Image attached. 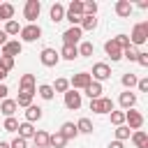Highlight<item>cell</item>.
Wrapping results in <instances>:
<instances>
[{"mask_svg": "<svg viewBox=\"0 0 148 148\" xmlns=\"http://www.w3.org/2000/svg\"><path fill=\"white\" fill-rule=\"evenodd\" d=\"M148 42V21H141V23H136L134 28H132V35H130V44L132 46H143Z\"/></svg>", "mask_w": 148, "mask_h": 148, "instance_id": "6da1fadb", "label": "cell"}, {"mask_svg": "<svg viewBox=\"0 0 148 148\" xmlns=\"http://www.w3.org/2000/svg\"><path fill=\"white\" fill-rule=\"evenodd\" d=\"M39 12H42V2L39 0H25V5H23V18L28 23H35L39 18Z\"/></svg>", "mask_w": 148, "mask_h": 148, "instance_id": "7a4b0ae2", "label": "cell"}, {"mask_svg": "<svg viewBox=\"0 0 148 148\" xmlns=\"http://www.w3.org/2000/svg\"><path fill=\"white\" fill-rule=\"evenodd\" d=\"M18 35H21V39H18L21 44H23V42H28V44H30V42H37V39L42 37V28H39L37 23H28V25H23V28H21V32H18Z\"/></svg>", "mask_w": 148, "mask_h": 148, "instance_id": "3957f363", "label": "cell"}, {"mask_svg": "<svg viewBox=\"0 0 148 148\" xmlns=\"http://www.w3.org/2000/svg\"><path fill=\"white\" fill-rule=\"evenodd\" d=\"M81 37H83V30H81L79 25H69V28L62 32V46H79Z\"/></svg>", "mask_w": 148, "mask_h": 148, "instance_id": "277c9868", "label": "cell"}, {"mask_svg": "<svg viewBox=\"0 0 148 148\" xmlns=\"http://www.w3.org/2000/svg\"><path fill=\"white\" fill-rule=\"evenodd\" d=\"M90 111H92V113H99V116L111 113V111H113V99H111V97H97V99H90Z\"/></svg>", "mask_w": 148, "mask_h": 148, "instance_id": "5b68a950", "label": "cell"}, {"mask_svg": "<svg viewBox=\"0 0 148 148\" xmlns=\"http://www.w3.org/2000/svg\"><path fill=\"white\" fill-rule=\"evenodd\" d=\"M90 76H92V81H97V83L109 81V79H111V67H109L106 62H95V65H92Z\"/></svg>", "mask_w": 148, "mask_h": 148, "instance_id": "8992f818", "label": "cell"}, {"mask_svg": "<svg viewBox=\"0 0 148 148\" xmlns=\"http://www.w3.org/2000/svg\"><path fill=\"white\" fill-rule=\"evenodd\" d=\"M90 83H92V76H90V72H79V74H74V76L69 79V86H72V90H86Z\"/></svg>", "mask_w": 148, "mask_h": 148, "instance_id": "52a82bcc", "label": "cell"}, {"mask_svg": "<svg viewBox=\"0 0 148 148\" xmlns=\"http://www.w3.org/2000/svg\"><path fill=\"white\" fill-rule=\"evenodd\" d=\"M39 62H42L44 67H56V65L60 62V56H58L56 49L46 46V49H42V53H39Z\"/></svg>", "mask_w": 148, "mask_h": 148, "instance_id": "ba28073f", "label": "cell"}, {"mask_svg": "<svg viewBox=\"0 0 148 148\" xmlns=\"http://www.w3.org/2000/svg\"><path fill=\"white\" fill-rule=\"evenodd\" d=\"M23 51V44L18 39H7V44L0 46V56H7V58H14V56H21Z\"/></svg>", "mask_w": 148, "mask_h": 148, "instance_id": "9c48e42d", "label": "cell"}, {"mask_svg": "<svg viewBox=\"0 0 148 148\" xmlns=\"http://www.w3.org/2000/svg\"><path fill=\"white\" fill-rule=\"evenodd\" d=\"M81 104H83V97H81V92L69 88V90L65 92V106H67L69 111H79V109H81Z\"/></svg>", "mask_w": 148, "mask_h": 148, "instance_id": "30bf717a", "label": "cell"}, {"mask_svg": "<svg viewBox=\"0 0 148 148\" xmlns=\"http://www.w3.org/2000/svg\"><path fill=\"white\" fill-rule=\"evenodd\" d=\"M125 125L130 130H141L143 127V116L136 111V109H127L125 111Z\"/></svg>", "mask_w": 148, "mask_h": 148, "instance_id": "8fae6325", "label": "cell"}, {"mask_svg": "<svg viewBox=\"0 0 148 148\" xmlns=\"http://www.w3.org/2000/svg\"><path fill=\"white\" fill-rule=\"evenodd\" d=\"M104 51H106V56L111 58V62H118V60H123V49L116 44V39H113V37L104 42Z\"/></svg>", "mask_w": 148, "mask_h": 148, "instance_id": "7c38bea8", "label": "cell"}, {"mask_svg": "<svg viewBox=\"0 0 148 148\" xmlns=\"http://www.w3.org/2000/svg\"><path fill=\"white\" fill-rule=\"evenodd\" d=\"M113 9H116V14H118L120 18H130V16H132V12H134V5H132L130 0H118Z\"/></svg>", "mask_w": 148, "mask_h": 148, "instance_id": "4fadbf2b", "label": "cell"}, {"mask_svg": "<svg viewBox=\"0 0 148 148\" xmlns=\"http://www.w3.org/2000/svg\"><path fill=\"white\" fill-rule=\"evenodd\" d=\"M118 102H120L123 111H127V109H134V106H136V92H132V90H125V92H120Z\"/></svg>", "mask_w": 148, "mask_h": 148, "instance_id": "5bb4252c", "label": "cell"}, {"mask_svg": "<svg viewBox=\"0 0 148 148\" xmlns=\"http://www.w3.org/2000/svg\"><path fill=\"white\" fill-rule=\"evenodd\" d=\"M37 95V90H18V97L14 99L16 102V106H23V109H28L30 104H32V97Z\"/></svg>", "mask_w": 148, "mask_h": 148, "instance_id": "9a60e30c", "label": "cell"}, {"mask_svg": "<svg viewBox=\"0 0 148 148\" xmlns=\"http://www.w3.org/2000/svg\"><path fill=\"white\" fill-rule=\"evenodd\" d=\"M42 116H44V109L42 106H35V104H30L28 109H25V123H37V120H42Z\"/></svg>", "mask_w": 148, "mask_h": 148, "instance_id": "2e32d148", "label": "cell"}, {"mask_svg": "<svg viewBox=\"0 0 148 148\" xmlns=\"http://www.w3.org/2000/svg\"><path fill=\"white\" fill-rule=\"evenodd\" d=\"M130 139H132L134 148H148V134H146L143 130H134V132L130 134Z\"/></svg>", "mask_w": 148, "mask_h": 148, "instance_id": "e0dca14e", "label": "cell"}, {"mask_svg": "<svg viewBox=\"0 0 148 148\" xmlns=\"http://www.w3.org/2000/svg\"><path fill=\"white\" fill-rule=\"evenodd\" d=\"M49 16H51V21H53V23H60V21H65V5H60V2H53V5H51V9H49Z\"/></svg>", "mask_w": 148, "mask_h": 148, "instance_id": "ac0fdd59", "label": "cell"}, {"mask_svg": "<svg viewBox=\"0 0 148 148\" xmlns=\"http://www.w3.org/2000/svg\"><path fill=\"white\" fill-rule=\"evenodd\" d=\"M16 109H18V106H16V102H14V99H9V97L0 102V113H2L5 118H14Z\"/></svg>", "mask_w": 148, "mask_h": 148, "instance_id": "d6986e66", "label": "cell"}, {"mask_svg": "<svg viewBox=\"0 0 148 148\" xmlns=\"http://www.w3.org/2000/svg\"><path fill=\"white\" fill-rule=\"evenodd\" d=\"M18 90H37L35 74H23V76L18 79Z\"/></svg>", "mask_w": 148, "mask_h": 148, "instance_id": "ffe728a7", "label": "cell"}, {"mask_svg": "<svg viewBox=\"0 0 148 148\" xmlns=\"http://www.w3.org/2000/svg\"><path fill=\"white\" fill-rule=\"evenodd\" d=\"M58 132H60V134H62V136H65L67 141H69V139H76V136H79L76 123H69V120H67V123H62V127H60Z\"/></svg>", "mask_w": 148, "mask_h": 148, "instance_id": "44dd1931", "label": "cell"}, {"mask_svg": "<svg viewBox=\"0 0 148 148\" xmlns=\"http://www.w3.org/2000/svg\"><path fill=\"white\" fill-rule=\"evenodd\" d=\"M102 92H104V88H102V83H97V81H92L81 95H88L90 99H97V97H102Z\"/></svg>", "mask_w": 148, "mask_h": 148, "instance_id": "7402d4cb", "label": "cell"}, {"mask_svg": "<svg viewBox=\"0 0 148 148\" xmlns=\"http://www.w3.org/2000/svg\"><path fill=\"white\" fill-rule=\"evenodd\" d=\"M16 132H18V136H21V139H25V141H28V139H32V136H35V132H37V130H35L30 123H25V120H23V123H18V130H16Z\"/></svg>", "mask_w": 148, "mask_h": 148, "instance_id": "603a6c76", "label": "cell"}, {"mask_svg": "<svg viewBox=\"0 0 148 148\" xmlns=\"http://www.w3.org/2000/svg\"><path fill=\"white\" fill-rule=\"evenodd\" d=\"M65 146H67V139H65L60 132L49 134V148H65Z\"/></svg>", "mask_w": 148, "mask_h": 148, "instance_id": "cb8c5ba5", "label": "cell"}, {"mask_svg": "<svg viewBox=\"0 0 148 148\" xmlns=\"http://www.w3.org/2000/svg\"><path fill=\"white\" fill-rule=\"evenodd\" d=\"M76 51H79V58H90L95 53V46H92V42H79Z\"/></svg>", "mask_w": 148, "mask_h": 148, "instance_id": "d4e9b609", "label": "cell"}, {"mask_svg": "<svg viewBox=\"0 0 148 148\" xmlns=\"http://www.w3.org/2000/svg\"><path fill=\"white\" fill-rule=\"evenodd\" d=\"M32 141H35V146H37V148H49V132L37 130V132H35V136H32Z\"/></svg>", "mask_w": 148, "mask_h": 148, "instance_id": "484cf974", "label": "cell"}, {"mask_svg": "<svg viewBox=\"0 0 148 148\" xmlns=\"http://www.w3.org/2000/svg\"><path fill=\"white\" fill-rule=\"evenodd\" d=\"M12 18H14V5L0 2V21H12Z\"/></svg>", "mask_w": 148, "mask_h": 148, "instance_id": "4316f807", "label": "cell"}, {"mask_svg": "<svg viewBox=\"0 0 148 148\" xmlns=\"http://www.w3.org/2000/svg\"><path fill=\"white\" fill-rule=\"evenodd\" d=\"M65 14H72V16H83V0H72L69 7L65 9Z\"/></svg>", "mask_w": 148, "mask_h": 148, "instance_id": "83f0119b", "label": "cell"}, {"mask_svg": "<svg viewBox=\"0 0 148 148\" xmlns=\"http://www.w3.org/2000/svg\"><path fill=\"white\" fill-rule=\"evenodd\" d=\"M58 56L65 58V60H76V58H79V51H76V46H62V49L58 51Z\"/></svg>", "mask_w": 148, "mask_h": 148, "instance_id": "f1b7e54d", "label": "cell"}, {"mask_svg": "<svg viewBox=\"0 0 148 148\" xmlns=\"http://www.w3.org/2000/svg\"><path fill=\"white\" fill-rule=\"evenodd\" d=\"M37 95H39L42 99H46V102H51L56 92H53V88H51L49 83H42V86H37Z\"/></svg>", "mask_w": 148, "mask_h": 148, "instance_id": "f546056e", "label": "cell"}, {"mask_svg": "<svg viewBox=\"0 0 148 148\" xmlns=\"http://www.w3.org/2000/svg\"><path fill=\"white\" fill-rule=\"evenodd\" d=\"M76 130H79V134H92V120L90 118H81L79 123H76Z\"/></svg>", "mask_w": 148, "mask_h": 148, "instance_id": "4dcf8cb0", "label": "cell"}, {"mask_svg": "<svg viewBox=\"0 0 148 148\" xmlns=\"http://www.w3.org/2000/svg\"><path fill=\"white\" fill-rule=\"evenodd\" d=\"M79 28H81V30L92 32V30L97 28V18H95V16H83V18H81V23H79Z\"/></svg>", "mask_w": 148, "mask_h": 148, "instance_id": "1f68e13d", "label": "cell"}, {"mask_svg": "<svg viewBox=\"0 0 148 148\" xmlns=\"http://www.w3.org/2000/svg\"><path fill=\"white\" fill-rule=\"evenodd\" d=\"M18 32H21V25H18V21H14V18H12V21H7V23H5V35H7V37H12V35H18Z\"/></svg>", "mask_w": 148, "mask_h": 148, "instance_id": "d6a6232c", "label": "cell"}, {"mask_svg": "<svg viewBox=\"0 0 148 148\" xmlns=\"http://www.w3.org/2000/svg\"><path fill=\"white\" fill-rule=\"evenodd\" d=\"M136 81H139V79H136V74H132V72L123 74V79H120V83H123V86H125L127 90H132V88L136 86Z\"/></svg>", "mask_w": 148, "mask_h": 148, "instance_id": "836d02e7", "label": "cell"}, {"mask_svg": "<svg viewBox=\"0 0 148 148\" xmlns=\"http://www.w3.org/2000/svg\"><path fill=\"white\" fill-rule=\"evenodd\" d=\"M51 88H53V92H62V95H65V92L69 90V81L60 76V79H56V83H53Z\"/></svg>", "mask_w": 148, "mask_h": 148, "instance_id": "e575fe53", "label": "cell"}, {"mask_svg": "<svg viewBox=\"0 0 148 148\" xmlns=\"http://www.w3.org/2000/svg\"><path fill=\"white\" fill-rule=\"evenodd\" d=\"M116 141H127L130 139V134H132V130L127 127V125H120V127H116Z\"/></svg>", "mask_w": 148, "mask_h": 148, "instance_id": "d590c367", "label": "cell"}, {"mask_svg": "<svg viewBox=\"0 0 148 148\" xmlns=\"http://www.w3.org/2000/svg\"><path fill=\"white\" fill-rule=\"evenodd\" d=\"M109 118H111V123H113L116 127L125 125V111H116V109H113V111L109 113Z\"/></svg>", "mask_w": 148, "mask_h": 148, "instance_id": "8d00e7d4", "label": "cell"}, {"mask_svg": "<svg viewBox=\"0 0 148 148\" xmlns=\"http://www.w3.org/2000/svg\"><path fill=\"white\" fill-rule=\"evenodd\" d=\"M136 56H139V49L136 46H127V49H123V58H127L130 62H136Z\"/></svg>", "mask_w": 148, "mask_h": 148, "instance_id": "74e56055", "label": "cell"}, {"mask_svg": "<svg viewBox=\"0 0 148 148\" xmlns=\"http://www.w3.org/2000/svg\"><path fill=\"white\" fill-rule=\"evenodd\" d=\"M12 67H14V58H7V56H0V69L2 72H12Z\"/></svg>", "mask_w": 148, "mask_h": 148, "instance_id": "f35d334b", "label": "cell"}, {"mask_svg": "<svg viewBox=\"0 0 148 148\" xmlns=\"http://www.w3.org/2000/svg\"><path fill=\"white\" fill-rule=\"evenodd\" d=\"M2 130H5V132H16V130H18V120H16V118H5Z\"/></svg>", "mask_w": 148, "mask_h": 148, "instance_id": "ab89813d", "label": "cell"}, {"mask_svg": "<svg viewBox=\"0 0 148 148\" xmlns=\"http://www.w3.org/2000/svg\"><path fill=\"white\" fill-rule=\"evenodd\" d=\"M113 39H116V44H118L120 49H127V46H130V37H127V35H116Z\"/></svg>", "mask_w": 148, "mask_h": 148, "instance_id": "60d3db41", "label": "cell"}, {"mask_svg": "<svg viewBox=\"0 0 148 148\" xmlns=\"http://www.w3.org/2000/svg\"><path fill=\"white\" fill-rule=\"evenodd\" d=\"M9 148H28V141H25V139H21V136H16V139H12Z\"/></svg>", "mask_w": 148, "mask_h": 148, "instance_id": "b9f144b4", "label": "cell"}, {"mask_svg": "<svg viewBox=\"0 0 148 148\" xmlns=\"http://www.w3.org/2000/svg\"><path fill=\"white\" fill-rule=\"evenodd\" d=\"M136 62H139L141 67H148V53H146V51H139V56H136Z\"/></svg>", "mask_w": 148, "mask_h": 148, "instance_id": "7bdbcfd3", "label": "cell"}, {"mask_svg": "<svg viewBox=\"0 0 148 148\" xmlns=\"http://www.w3.org/2000/svg\"><path fill=\"white\" fill-rule=\"evenodd\" d=\"M136 88H139V92H146V90H148V76L139 79V81H136Z\"/></svg>", "mask_w": 148, "mask_h": 148, "instance_id": "ee69618b", "label": "cell"}, {"mask_svg": "<svg viewBox=\"0 0 148 148\" xmlns=\"http://www.w3.org/2000/svg\"><path fill=\"white\" fill-rule=\"evenodd\" d=\"M7 92H9L7 83H0V102H2V99H7Z\"/></svg>", "mask_w": 148, "mask_h": 148, "instance_id": "f6af8a7d", "label": "cell"}, {"mask_svg": "<svg viewBox=\"0 0 148 148\" xmlns=\"http://www.w3.org/2000/svg\"><path fill=\"white\" fill-rule=\"evenodd\" d=\"M106 148H125V146H123V141H116V139H113V141H111Z\"/></svg>", "mask_w": 148, "mask_h": 148, "instance_id": "bcb514c9", "label": "cell"}, {"mask_svg": "<svg viewBox=\"0 0 148 148\" xmlns=\"http://www.w3.org/2000/svg\"><path fill=\"white\" fill-rule=\"evenodd\" d=\"M2 44H7V35H5V30H0V46Z\"/></svg>", "mask_w": 148, "mask_h": 148, "instance_id": "7dc6e473", "label": "cell"}, {"mask_svg": "<svg viewBox=\"0 0 148 148\" xmlns=\"http://www.w3.org/2000/svg\"><path fill=\"white\" fill-rule=\"evenodd\" d=\"M0 148H9V143L7 141H0Z\"/></svg>", "mask_w": 148, "mask_h": 148, "instance_id": "c3c4849f", "label": "cell"}]
</instances>
